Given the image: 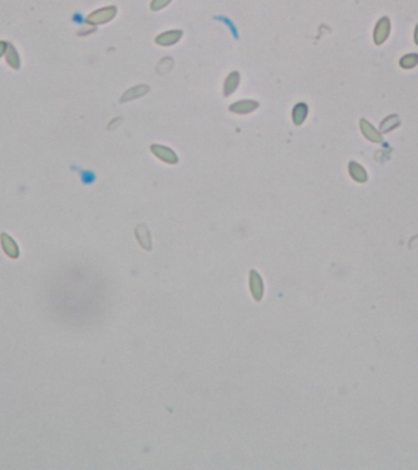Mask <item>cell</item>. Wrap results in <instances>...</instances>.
I'll use <instances>...</instances> for the list:
<instances>
[{"mask_svg":"<svg viewBox=\"0 0 418 470\" xmlns=\"http://www.w3.org/2000/svg\"><path fill=\"white\" fill-rule=\"evenodd\" d=\"M250 291H251L252 296H253V299L257 303L263 299L264 283L263 279H262V276L256 269H251V271H250Z\"/></svg>","mask_w":418,"mask_h":470,"instance_id":"1","label":"cell"},{"mask_svg":"<svg viewBox=\"0 0 418 470\" xmlns=\"http://www.w3.org/2000/svg\"><path fill=\"white\" fill-rule=\"evenodd\" d=\"M116 15V8L115 6H108V8L99 9V10L94 11L93 14L87 18V21L93 25H102V23H106L110 20H113Z\"/></svg>","mask_w":418,"mask_h":470,"instance_id":"2","label":"cell"},{"mask_svg":"<svg viewBox=\"0 0 418 470\" xmlns=\"http://www.w3.org/2000/svg\"><path fill=\"white\" fill-rule=\"evenodd\" d=\"M150 151L153 155L158 158V159L163 160V162L167 163V164H176L179 162V157L176 153L171 150V148L167 147L163 145H152L150 146Z\"/></svg>","mask_w":418,"mask_h":470,"instance_id":"3","label":"cell"},{"mask_svg":"<svg viewBox=\"0 0 418 470\" xmlns=\"http://www.w3.org/2000/svg\"><path fill=\"white\" fill-rule=\"evenodd\" d=\"M390 20H389L388 18H381L380 20L378 21V23H376V28H374V43H376V45H383V43H385L389 35H390Z\"/></svg>","mask_w":418,"mask_h":470,"instance_id":"4","label":"cell"},{"mask_svg":"<svg viewBox=\"0 0 418 470\" xmlns=\"http://www.w3.org/2000/svg\"><path fill=\"white\" fill-rule=\"evenodd\" d=\"M359 129H361L362 134H363L364 137L367 138L368 141L374 143H381L383 142V137H381V134L369 123L368 120L366 119H361L359 120Z\"/></svg>","mask_w":418,"mask_h":470,"instance_id":"5","label":"cell"},{"mask_svg":"<svg viewBox=\"0 0 418 470\" xmlns=\"http://www.w3.org/2000/svg\"><path fill=\"white\" fill-rule=\"evenodd\" d=\"M259 107V103L253 99H244V101H239L232 103L229 107V111L235 114H250L252 112L256 111Z\"/></svg>","mask_w":418,"mask_h":470,"instance_id":"6","label":"cell"},{"mask_svg":"<svg viewBox=\"0 0 418 470\" xmlns=\"http://www.w3.org/2000/svg\"><path fill=\"white\" fill-rule=\"evenodd\" d=\"M182 37V31L181 30H172V31H167V32L162 33V35L157 36L155 37V43L158 45H162V47H170V45H174L181 40Z\"/></svg>","mask_w":418,"mask_h":470,"instance_id":"7","label":"cell"},{"mask_svg":"<svg viewBox=\"0 0 418 470\" xmlns=\"http://www.w3.org/2000/svg\"><path fill=\"white\" fill-rule=\"evenodd\" d=\"M136 238H137L138 243L145 250L149 251L152 250V238H150V233L146 225H137L136 228Z\"/></svg>","mask_w":418,"mask_h":470,"instance_id":"8","label":"cell"},{"mask_svg":"<svg viewBox=\"0 0 418 470\" xmlns=\"http://www.w3.org/2000/svg\"><path fill=\"white\" fill-rule=\"evenodd\" d=\"M240 85V74L237 71H232L231 74L228 75L224 82V89H223V93L225 97L230 96L236 91V89Z\"/></svg>","mask_w":418,"mask_h":470,"instance_id":"9","label":"cell"},{"mask_svg":"<svg viewBox=\"0 0 418 470\" xmlns=\"http://www.w3.org/2000/svg\"><path fill=\"white\" fill-rule=\"evenodd\" d=\"M148 91H149V86H147V85H138V86L132 87V89H128L127 91L123 94L120 101L127 102V101H131V99L140 98V97L147 94Z\"/></svg>","mask_w":418,"mask_h":470,"instance_id":"10","label":"cell"},{"mask_svg":"<svg viewBox=\"0 0 418 470\" xmlns=\"http://www.w3.org/2000/svg\"><path fill=\"white\" fill-rule=\"evenodd\" d=\"M308 115V106L306 103H297L293 109V121L296 126H301L305 123Z\"/></svg>","mask_w":418,"mask_h":470,"instance_id":"11","label":"cell"},{"mask_svg":"<svg viewBox=\"0 0 418 470\" xmlns=\"http://www.w3.org/2000/svg\"><path fill=\"white\" fill-rule=\"evenodd\" d=\"M349 173L350 175H351L352 179L356 180V181L358 182H366L367 179H368V175H367L366 169H364V168L357 162L349 163Z\"/></svg>","mask_w":418,"mask_h":470,"instance_id":"12","label":"cell"},{"mask_svg":"<svg viewBox=\"0 0 418 470\" xmlns=\"http://www.w3.org/2000/svg\"><path fill=\"white\" fill-rule=\"evenodd\" d=\"M398 125H400V119H398V116L396 115V114H393V115L386 116L380 123L379 128H380V130L383 131V133H390L391 130L396 129Z\"/></svg>","mask_w":418,"mask_h":470,"instance_id":"13","label":"cell"},{"mask_svg":"<svg viewBox=\"0 0 418 470\" xmlns=\"http://www.w3.org/2000/svg\"><path fill=\"white\" fill-rule=\"evenodd\" d=\"M1 243H3V247L5 250V252L8 254V256L10 257H18L19 256V249L16 246V244L14 243V240L11 238H9L6 234H3L1 237Z\"/></svg>","mask_w":418,"mask_h":470,"instance_id":"14","label":"cell"},{"mask_svg":"<svg viewBox=\"0 0 418 470\" xmlns=\"http://www.w3.org/2000/svg\"><path fill=\"white\" fill-rule=\"evenodd\" d=\"M417 65H418V54H415V53L405 55V57L401 58L400 60V67H402V69H406V70L413 69V67H416Z\"/></svg>","mask_w":418,"mask_h":470,"instance_id":"15","label":"cell"},{"mask_svg":"<svg viewBox=\"0 0 418 470\" xmlns=\"http://www.w3.org/2000/svg\"><path fill=\"white\" fill-rule=\"evenodd\" d=\"M170 3H171V0H152V3H150V10L159 11L162 10V9H164L165 6L169 5Z\"/></svg>","mask_w":418,"mask_h":470,"instance_id":"16","label":"cell"},{"mask_svg":"<svg viewBox=\"0 0 418 470\" xmlns=\"http://www.w3.org/2000/svg\"><path fill=\"white\" fill-rule=\"evenodd\" d=\"M8 63L13 67H19V57H18V54H16L15 50H14L11 47H10V49H9Z\"/></svg>","mask_w":418,"mask_h":470,"instance_id":"17","label":"cell"},{"mask_svg":"<svg viewBox=\"0 0 418 470\" xmlns=\"http://www.w3.org/2000/svg\"><path fill=\"white\" fill-rule=\"evenodd\" d=\"M415 42H416V45H418V25L416 26V31H415Z\"/></svg>","mask_w":418,"mask_h":470,"instance_id":"18","label":"cell"},{"mask_svg":"<svg viewBox=\"0 0 418 470\" xmlns=\"http://www.w3.org/2000/svg\"><path fill=\"white\" fill-rule=\"evenodd\" d=\"M4 47H5V45H4V43H0V55H1V53L4 52Z\"/></svg>","mask_w":418,"mask_h":470,"instance_id":"19","label":"cell"}]
</instances>
